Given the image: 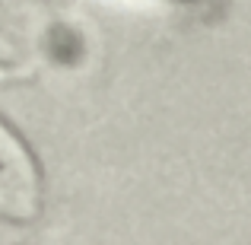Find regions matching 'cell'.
<instances>
[{"mask_svg":"<svg viewBox=\"0 0 251 245\" xmlns=\"http://www.w3.org/2000/svg\"><path fill=\"white\" fill-rule=\"evenodd\" d=\"M45 204V178L35 153L10 121L0 118V220L32 223Z\"/></svg>","mask_w":251,"mask_h":245,"instance_id":"cell-1","label":"cell"}]
</instances>
